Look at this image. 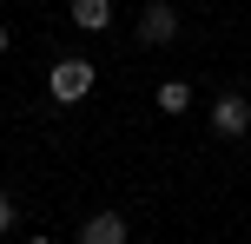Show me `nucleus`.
<instances>
[{"instance_id":"obj_1","label":"nucleus","mask_w":251,"mask_h":244,"mask_svg":"<svg viewBox=\"0 0 251 244\" xmlns=\"http://www.w3.org/2000/svg\"><path fill=\"white\" fill-rule=\"evenodd\" d=\"M47 86H53V99H60V106H79V99L93 92V60H79V53H66V60H53Z\"/></svg>"},{"instance_id":"obj_2","label":"nucleus","mask_w":251,"mask_h":244,"mask_svg":"<svg viewBox=\"0 0 251 244\" xmlns=\"http://www.w3.org/2000/svg\"><path fill=\"white\" fill-rule=\"evenodd\" d=\"M212 132H218V139H245V132H251V99H245V92H218V99H212Z\"/></svg>"},{"instance_id":"obj_3","label":"nucleus","mask_w":251,"mask_h":244,"mask_svg":"<svg viewBox=\"0 0 251 244\" xmlns=\"http://www.w3.org/2000/svg\"><path fill=\"white\" fill-rule=\"evenodd\" d=\"M139 40H146V46L178 40V7H172V0H146V13H139Z\"/></svg>"},{"instance_id":"obj_4","label":"nucleus","mask_w":251,"mask_h":244,"mask_svg":"<svg viewBox=\"0 0 251 244\" xmlns=\"http://www.w3.org/2000/svg\"><path fill=\"white\" fill-rule=\"evenodd\" d=\"M79 244H126V218L119 211H93V218L79 224Z\"/></svg>"},{"instance_id":"obj_5","label":"nucleus","mask_w":251,"mask_h":244,"mask_svg":"<svg viewBox=\"0 0 251 244\" xmlns=\"http://www.w3.org/2000/svg\"><path fill=\"white\" fill-rule=\"evenodd\" d=\"M73 26L79 33H106L113 26V0H73Z\"/></svg>"},{"instance_id":"obj_6","label":"nucleus","mask_w":251,"mask_h":244,"mask_svg":"<svg viewBox=\"0 0 251 244\" xmlns=\"http://www.w3.org/2000/svg\"><path fill=\"white\" fill-rule=\"evenodd\" d=\"M185 106H192V86L185 79H165L159 86V112H185Z\"/></svg>"},{"instance_id":"obj_7","label":"nucleus","mask_w":251,"mask_h":244,"mask_svg":"<svg viewBox=\"0 0 251 244\" xmlns=\"http://www.w3.org/2000/svg\"><path fill=\"white\" fill-rule=\"evenodd\" d=\"M0 231H13V198L0 192Z\"/></svg>"},{"instance_id":"obj_8","label":"nucleus","mask_w":251,"mask_h":244,"mask_svg":"<svg viewBox=\"0 0 251 244\" xmlns=\"http://www.w3.org/2000/svg\"><path fill=\"white\" fill-rule=\"evenodd\" d=\"M0 60H7V26H0Z\"/></svg>"},{"instance_id":"obj_9","label":"nucleus","mask_w":251,"mask_h":244,"mask_svg":"<svg viewBox=\"0 0 251 244\" xmlns=\"http://www.w3.org/2000/svg\"><path fill=\"white\" fill-rule=\"evenodd\" d=\"M26 244H53V238H26Z\"/></svg>"}]
</instances>
